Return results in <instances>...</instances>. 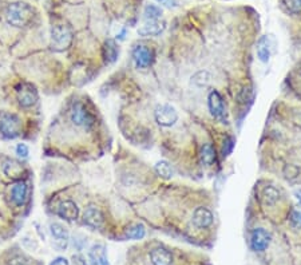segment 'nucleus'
Instances as JSON below:
<instances>
[{"mask_svg":"<svg viewBox=\"0 0 301 265\" xmlns=\"http://www.w3.org/2000/svg\"><path fill=\"white\" fill-rule=\"evenodd\" d=\"M34 18H35V10L24 2H16V3L10 4L7 7V11H6L7 23L16 29H24L30 25Z\"/></svg>","mask_w":301,"mask_h":265,"instance_id":"obj_1","label":"nucleus"},{"mask_svg":"<svg viewBox=\"0 0 301 265\" xmlns=\"http://www.w3.org/2000/svg\"><path fill=\"white\" fill-rule=\"evenodd\" d=\"M72 43V31L63 24L54 25L51 29V47L55 51H64Z\"/></svg>","mask_w":301,"mask_h":265,"instance_id":"obj_2","label":"nucleus"},{"mask_svg":"<svg viewBox=\"0 0 301 265\" xmlns=\"http://www.w3.org/2000/svg\"><path fill=\"white\" fill-rule=\"evenodd\" d=\"M21 121L18 115L3 114L0 118V134L4 138L14 140L20 134Z\"/></svg>","mask_w":301,"mask_h":265,"instance_id":"obj_3","label":"nucleus"},{"mask_svg":"<svg viewBox=\"0 0 301 265\" xmlns=\"http://www.w3.org/2000/svg\"><path fill=\"white\" fill-rule=\"evenodd\" d=\"M154 117L157 123L163 127H170L178 119L177 111L170 104H158L154 111Z\"/></svg>","mask_w":301,"mask_h":265,"instance_id":"obj_4","label":"nucleus"},{"mask_svg":"<svg viewBox=\"0 0 301 265\" xmlns=\"http://www.w3.org/2000/svg\"><path fill=\"white\" fill-rule=\"evenodd\" d=\"M16 95L21 108H32L38 100V91L30 83H21L16 90Z\"/></svg>","mask_w":301,"mask_h":265,"instance_id":"obj_5","label":"nucleus"},{"mask_svg":"<svg viewBox=\"0 0 301 265\" xmlns=\"http://www.w3.org/2000/svg\"><path fill=\"white\" fill-rule=\"evenodd\" d=\"M71 121L77 126H90L92 123V117L90 114V111L86 109V106L81 102L74 103L72 109H71Z\"/></svg>","mask_w":301,"mask_h":265,"instance_id":"obj_6","label":"nucleus"},{"mask_svg":"<svg viewBox=\"0 0 301 265\" xmlns=\"http://www.w3.org/2000/svg\"><path fill=\"white\" fill-rule=\"evenodd\" d=\"M153 58H154L153 51L143 44L135 46L134 50H133V59H134L135 66L138 68L149 67L153 63Z\"/></svg>","mask_w":301,"mask_h":265,"instance_id":"obj_7","label":"nucleus"},{"mask_svg":"<svg viewBox=\"0 0 301 265\" xmlns=\"http://www.w3.org/2000/svg\"><path fill=\"white\" fill-rule=\"evenodd\" d=\"M50 232L54 237V243H55V247L60 251H64L68 245V241H70V234H68V230L64 228L62 224L59 222H53L50 225Z\"/></svg>","mask_w":301,"mask_h":265,"instance_id":"obj_8","label":"nucleus"},{"mask_svg":"<svg viewBox=\"0 0 301 265\" xmlns=\"http://www.w3.org/2000/svg\"><path fill=\"white\" fill-rule=\"evenodd\" d=\"M270 244V234L262 228H256L252 232L250 237V245L253 251L256 252H264L266 248L269 247Z\"/></svg>","mask_w":301,"mask_h":265,"instance_id":"obj_9","label":"nucleus"},{"mask_svg":"<svg viewBox=\"0 0 301 265\" xmlns=\"http://www.w3.org/2000/svg\"><path fill=\"white\" fill-rule=\"evenodd\" d=\"M208 104H209V110L214 118L225 119V103H223L222 97H221L218 91L213 90L212 93L209 94Z\"/></svg>","mask_w":301,"mask_h":265,"instance_id":"obj_10","label":"nucleus"},{"mask_svg":"<svg viewBox=\"0 0 301 265\" xmlns=\"http://www.w3.org/2000/svg\"><path fill=\"white\" fill-rule=\"evenodd\" d=\"M58 216L60 219L67 220V221H75L79 216L78 205L71 200L62 201L58 206Z\"/></svg>","mask_w":301,"mask_h":265,"instance_id":"obj_11","label":"nucleus"},{"mask_svg":"<svg viewBox=\"0 0 301 265\" xmlns=\"http://www.w3.org/2000/svg\"><path fill=\"white\" fill-rule=\"evenodd\" d=\"M103 215L102 211L99 209L96 208V206H89V208L86 209L85 215H83V222H85L86 225L92 228V229H99L102 228L103 225Z\"/></svg>","mask_w":301,"mask_h":265,"instance_id":"obj_12","label":"nucleus"},{"mask_svg":"<svg viewBox=\"0 0 301 265\" xmlns=\"http://www.w3.org/2000/svg\"><path fill=\"white\" fill-rule=\"evenodd\" d=\"M90 265H110L107 258L106 248L102 244H95L89 251Z\"/></svg>","mask_w":301,"mask_h":265,"instance_id":"obj_13","label":"nucleus"},{"mask_svg":"<svg viewBox=\"0 0 301 265\" xmlns=\"http://www.w3.org/2000/svg\"><path fill=\"white\" fill-rule=\"evenodd\" d=\"M213 213L206 208H197L193 213V224L199 229H205L212 225Z\"/></svg>","mask_w":301,"mask_h":265,"instance_id":"obj_14","label":"nucleus"},{"mask_svg":"<svg viewBox=\"0 0 301 265\" xmlns=\"http://www.w3.org/2000/svg\"><path fill=\"white\" fill-rule=\"evenodd\" d=\"M166 23L161 20H149L145 25H142L138 30V34L141 36H158L165 31Z\"/></svg>","mask_w":301,"mask_h":265,"instance_id":"obj_15","label":"nucleus"},{"mask_svg":"<svg viewBox=\"0 0 301 265\" xmlns=\"http://www.w3.org/2000/svg\"><path fill=\"white\" fill-rule=\"evenodd\" d=\"M27 192H29V188H27V183L23 182V181H19L12 187L11 189V200L15 205L21 206L24 205L26 200H27Z\"/></svg>","mask_w":301,"mask_h":265,"instance_id":"obj_16","label":"nucleus"},{"mask_svg":"<svg viewBox=\"0 0 301 265\" xmlns=\"http://www.w3.org/2000/svg\"><path fill=\"white\" fill-rule=\"evenodd\" d=\"M150 260L153 265H171L173 257L171 253L163 248H156L150 252Z\"/></svg>","mask_w":301,"mask_h":265,"instance_id":"obj_17","label":"nucleus"},{"mask_svg":"<svg viewBox=\"0 0 301 265\" xmlns=\"http://www.w3.org/2000/svg\"><path fill=\"white\" fill-rule=\"evenodd\" d=\"M3 172L6 173V176L10 177V178L16 179L20 178L21 174L24 173V168H23V165H21L20 162L15 161V160H8V161L4 162Z\"/></svg>","mask_w":301,"mask_h":265,"instance_id":"obj_18","label":"nucleus"},{"mask_svg":"<svg viewBox=\"0 0 301 265\" xmlns=\"http://www.w3.org/2000/svg\"><path fill=\"white\" fill-rule=\"evenodd\" d=\"M257 57L261 62L266 63L270 58V44L268 36H262L257 43Z\"/></svg>","mask_w":301,"mask_h":265,"instance_id":"obj_19","label":"nucleus"},{"mask_svg":"<svg viewBox=\"0 0 301 265\" xmlns=\"http://www.w3.org/2000/svg\"><path fill=\"white\" fill-rule=\"evenodd\" d=\"M146 234L145 226L142 224H133L124 229V237L129 240H141Z\"/></svg>","mask_w":301,"mask_h":265,"instance_id":"obj_20","label":"nucleus"},{"mask_svg":"<svg viewBox=\"0 0 301 265\" xmlns=\"http://www.w3.org/2000/svg\"><path fill=\"white\" fill-rule=\"evenodd\" d=\"M103 54H105V59H106L107 63H111L118 58L119 54V48H118L115 40L107 39L105 47H103Z\"/></svg>","mask_w":301,"mask_h":265,"instance_id":"obj_21","label":"nucleus"},{"mask_svg":"<svg viewBox=\"0 0 301 265\" xmlns=\"http://www.w3.org/2000/svg\"><path fill=\"white\" fill-rule=\"evenodd\" d=\"M199 160L204 165L210 166L213 162L216 161V150L210 144H205L201 147L199 151Z\"/></svg>","mask_w":301,"mask_h":265,"instance_id":"obj_22","label":"nucleus"},{"mask_svg":"<svg viewBox=\"0 0 301 265\" xmlns=\"http://www.w3.org/2000/svg\"><path fill=\"white\" fill-rule=\"evenodd\" d=\"M156 172L157 174L160 177H162V178L165 179H169L173 177L174 174V170L173 168L170 166V164L166 161H160L158 164L156 165Z\"/></svg>","mask_w":301,"mask_h":265,"instance_id":"obj_23","label":"nucleus"},{"mask_svg":"<svg viewBox=\"0 0 301 265\" xmlns=\"http://www.w3.org/2000/svg\"><path fill=\"white\" fill-rule=\"evenodd\" d=\"M143 15L147 20H160L162 16V10L156 4H147L143 10Z\"/></svg>","mask_w":301,"mask_h":265,"instance_id":"obj_24","label":"nucleus"},{"mask_svg":"<svg viewBox=\"0 0 301 265\" xmlns=\"http://www.w3.org/2000/svg\"><path fill=\"white\" fill-rule=\"evenodd\" d=\"M262 197L265 200V202L268 205L276 204L277 201H279V197H280V193H279V190L276 188L273 187H266L262 192Z\"/></svg>","mask_w":301,"mask_h":265,"instance_id":"obj_25","label":"nucleus"},{"mask_svg":"<svg viewBox=\"0 0 301 265\" xmlns=\"http://www.w3.org/2000/svg\"><path fill=\"white\" fill-rule=\"evenodd\" d=\"M284 4L292 14H301V0H284Z\"/></svg>","mask_w":301,"mask_h":265,"instance_id":"obj_26","label":"nucleus"},{"mask_svg":"<svg viewBox=\"0 0 301 265\" xmlns=\"http://www.w3.org/2000/svg\"><path fill=\"white\" fill-rule=\"evenodd\" d=\"M289 219H291V224L293 228H296V229H301V211L300 210L292 211V215Z\"/></svg>","mask_w":301,"mask_h":265,"instance_id":"obj_27","label":"nucleus"},{"mask_svg":"<svg viewBox=\"0 0 301 265\" xmlns=\"http://www.w3.org/2000/svg\"><path fill=\"white\" fill-rule=\"evenodd\" d=\"M16 154H18L20 158H27L30 154L29 146H27L26 144H19L18 146H16Z\"/></svg>","mask_w":301,"mask_h":265,"instance_id":"obj_28","label":"nucleus"},{"mask_svg":"<svg viewBox=\"0 0 301 265\" xmlns=\"http://www.w3.org/2000/svg\"><path fill=\"white\" fill-rule=\"evenodd\" d=\"M10 265H29V261L24 256H15L10 260Z\"/></svg>","mask_w":301,"mask_h":265,"instance_id":"obj_29","label":"nucleus"},{"mask_svg":"<svg viewBox=\"0 0 301 265\" xmlns=\"http://www.w3.org/2000/svg\"><path fill=\"white\" fill-rule=\"evenodd\" d=\"M72 262H74V265H89L85 260V257L81 256V254H75L74 257H72Z\"/></svg>","mask_w":301,"mask_h":265,"instance_id":"obj_30","label":"nucleus"},{"mask_svg":"<svg viewBox=\"0 0 301 265\" xmlns=\"http://www.w3.org/2000/svg\"><path fill=\"white\" fill-rule=\"evenodd\" d=\"M50 265H70V262H68L67 258L58 257L55 258V260H53V262H51Z\"/></svg>","mask_w":301,"mask_h":265,"instance_id":"obj_31","label":"nucleus"},{"mask_svg":"<svg viewBox=\"0 0 301 265\" xmlns=\"http://www.w3.org/2000/svg\"><path fill=\"white\" fill-rule=\"evenodd\" d=\"M294 197H296V200H297L301 204V189L294 190Z\"/></svg>","mask_w":301,"mask_h":265,"instance_id":"obj_32","label":"nucleus"},{"mask_svg":"<svg viewBox=\"0 0 301 265\" xmlns=\"http://www.w3.org/2000/svg\"><path fill=\"white\" fill-rule=\"evenodd\" d=\"M156 2H158V3H163L165 0H156Z\"/></svg>","mask_w":301,"mask_h":265,"instance_id":"obj_33","label":"nucleus"}]
</instances>
